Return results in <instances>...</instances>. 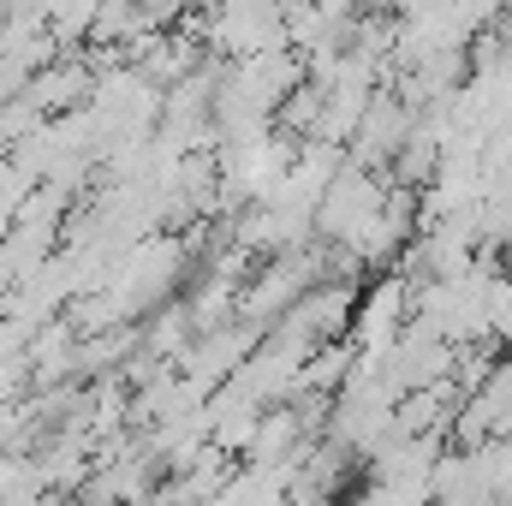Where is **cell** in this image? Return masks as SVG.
<instances>
[{
  "mask_svg": "<svg viewBox=\"0 0 512 506\" xmlns=\"http://www.w3.org/2000/svg\"><path fill=\"white\" fill-rule=\"evenodd\" d=\"M382 203H387V173L346 155V161L334 167V179L322 185V197H316V239H328V245H358V239L376 227Z\"/></svg>",
  "mask_w": 512,
  "mask_h": 506,
  "instance_id": "cell-1",
  "label": "cell"
},
{
  "mask_svg": "<svg viewBox=\"0 0 512 506\" xmlns=\"http://www.w3.org/2000/svg\"><path fill=\"white\" fill-rule=\"evenodd\" d=\"M411 126H417V114L399 102V90L393 84H376V96H370V108H364V120H358V131H352V143H346V155L352 161H364V167H393V155H399V143L411 137Z\"/></svg>",
  "mask_w": 512,
  "mask_h": 506,
  "instance_id": "cell-2",
  "label": "cell"
},
{
  "mask_svg": "<svg viewBox=\"0 0 512 506\" xmlns=\"http://www.w3.org/2000/svg\"><path fill=\"white\" fill-rule=\"evenodd\" d=\"M471 399L489 411V429H495V441H507V435H512V358H495V376L483 381Z\"/></svg>",
  "mask_w": 512,
  "mask_h": 506,
  "instance_id": "cell-3",
  "label": "cell"
},
{
  "mask_svg": "<svg viewBox=\"0 0 512 506\" xmlns=\"http://www.w3.org/2000/svg\"><path fill=\"white\" fill-rule=\"evenodd\" d=\"M489 334L512 346V274H495L489 280Z\"/></svg>",
  "mask_w": 512,
  "mask_h": 506,
  "instance_id": "cell-4",
  "label": "cell"
}]
</instances>
